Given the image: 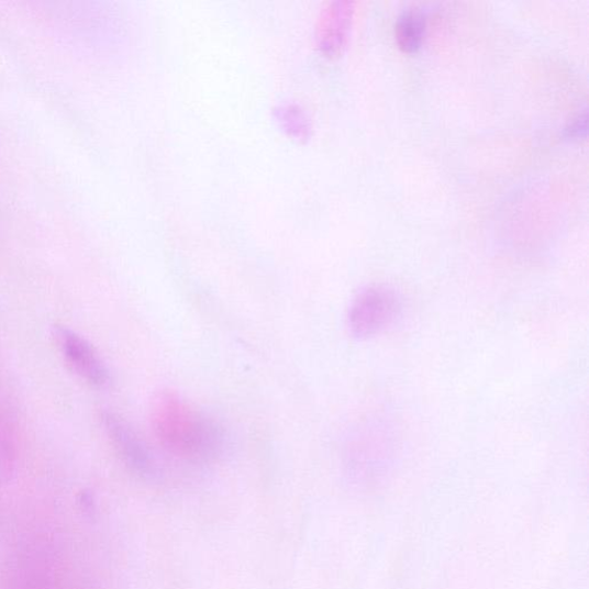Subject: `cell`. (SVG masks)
Segmentation results:
<instances>
[{
  "mask_svg": "<svg viewBox=\"0 0 589 589\" xmlns=\"http://www.w3.org/2000/svg\"><path fill=\"white\" fill-rule=\"evenodd\" d=\"M152 426L167 452L188 460H211L225 448L223 427L176 391L164 390L155 398Z\"/></svg>",
  "mask_w": 589,
  "mask_h": 589,
  "instance_id": "6da1fadb",
  "label": "cell"
},
{
  "mask_svg": "<svg viewBox=\"0 0 589 589\" xmlns=\"http://www.w3.org/2000/svg\"><path fill=\"white\" fill-rule=\"evenodd\" d=\"M401 300L394 289L371 286L362 290L349 311V327L357 338L374 337L397 321Z\"/></svg>",
  "mask_w": 589,
  "mask_h": 589,
  "instance_id": "7a4b0ae2",
  "label": "cell"
},
{
  "mask_svg": "<svg viewBox=\"0 0 589 589\" xmlns=\"http://www.w3.org/2000/svg\"><path fill=\"white\" fill-rule=\"evenodd\" d=\"M101 423L119 457L140 476H153L154 457L133 427L118 413L103 410Z\"/></svg>",
  "mask_w": 589,
  "mask_h": 589,
  "instance_id": "3957f363",
  "label": "cell"
},
{
  "mask_svg": "<svg viewBox=\"0 0 589 589\" xmlns=\"http://www.w3.org/2000/svg\"><path fill=\"white\" fill-rule=\"evenodd\" d=\"M55 335L73 371L95 387H104L110 382L105 362L85 337L63 326L55 329Z\"/></svg>",
  "mask_w": 589,
  "mask_h": 589,
  "instance_id": "277c9868",
  "label": "cell"
},
{
  "mask_svg": "<svg viewBox=\"0 0 589 589\" xmlns=\"http://www.w3.org/2000/svg\"><path fill=\"white\" fill-rule=\"evenodd\" d=\"M354 11L351 2H334L324 10L318 23L316 38L326 55L336 56L347 45Z\"/></svg>",
  "mask_w": 589,
  "mask_h": 589,
  "instance_id": "5b68a950",
  "label": "cell"
},
{
  "mask_svg": "<svg viewBox=\"0 0 589 589\" xmlns=\"http://www.w3.org/2000/svg\"><path fill=\"white\" fill-rule=\"evenodd\" d=\"M15 412L8 404H0V480H8L14 473L19 453V432Z\"/></svg>",
  "mask_w": 589,
  "mask_h": 589,
  "instance_id": "8992f818",
  "label": "cell"
},
{
  "mask_svg": "<svg viewBox=\"0 0 589 589\" xmlns=\"http://www.w3.org/2000/svg\"><path fill=\"white\" fill-rule=\"evenodd\" d=\"M426 33V15L419 10H405L397 23V40L405 54L419 53Z\"/></svg>",
  "mask_w": 589,
  "mask_h": 589,
  "instance_id": "52a82bcc",
  "label": "cell"
},
{
  "mask_svg": "<svg viewBox=\"0 0 589 589\" xmlns=\"http://www.w3.org/2000/svg\"><path fill=\"white\" fill-rule=\"evenodd\" d=\"M277 119L290 135L298 138H308L311 124L307 113L298 105L287 104L276 110Z\"/></svg>",
  "mask_w": 589,
  "mask_h": 589,
  "instance_id": "ba28073f",
  "label": "cell"
},
{
  "mask_svg": "<svg viewBox=\"0 0 589 589\" xmlns=\"http://www.w3.org/2000/svg\"><path fill=\"white\" fill-rule=\"evenodd\" d=\"M588 133V112L585 110L574 118L564 129L562 136L566 140L576 141L586 138Z\"/></svg>",
  "mask_w": 589,
  "mask_h": 589,
  "instance_id": "9c48e42d",
  "label": "cell"
}]
</instances>
